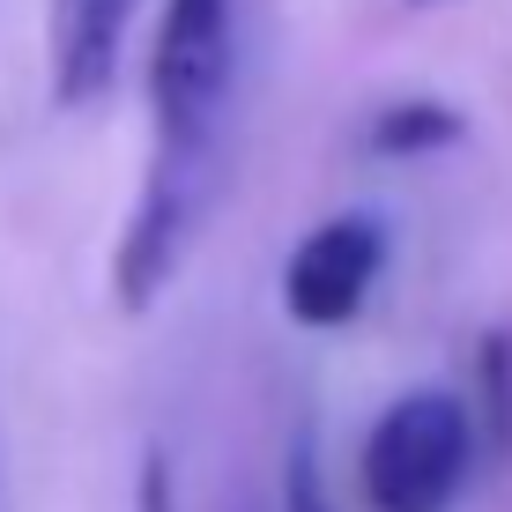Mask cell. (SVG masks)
Listing matches in <instances>:
<instances>
[{"label": "cell", "instance_id": "5", "mask_svg": "<svg viewBox=\"0 0 512 512\" xmlns=\"http://www.w3.org/2000/svg\"><path fill=\"white\" fill-rule=\"evenodd\" d=\"M461 141V112L453 104H438V97H401V104H386V112H372V134H364V149L372 156H438V149H453Z\"/></svg>", "mask_w": 512, "mask_h": 512}, {"label": "cell", "instance_id": "1", "mask_svg": "<svg viewBox=\"0 0 512 512\" xmlns=\"http://www.w3.org/2000/svg\"><path fill=\"white\" fill-rule=\"evenodd\" d=\"M231 82H238V0H164L149 52V171L223 186Z\"/></svg>", "mask_w": 512, "mask_h": 512}, {"label": "cell", "instance_id": "2", "mask_svg": "<svg viewBox=\"0 0 512 512\" xmlns=\"http://www.w3.org/2000/svg\"><path fill=\"white\" fill-rule=\"evenodd\" d=\"M475 468V409L446 386H416L372 423L357 483L372 512H446Z\"/></svg>", "mask_w": 512, "mask_h": 512}, {"label": "cell", "instance_id": "4", "mask_svg": "<svg viewBox=\"0 0 512 512\" xmlns=\"http://www.w3.org/2000/svg\"><path fill=\"white\" fill-rule=\"evenodd\" d=\"M134 8L141 0H52L45 67H52V104H60V112H82V104H97L112 90Z\"/></svg>", "mask_w": 512, "mask_h": 512}, {"label": "cell", "instance_id": "3", "mask_svg": "<svg viewBox=\"0 0 512 512\" xmlns=\"http://www.w3.org/2000/svg\"><path fill=\"white\" fill-rule=\"evenodd\" d=\"M379 268H386V223L364 216V208L357 216H327L282 260V312L312 334L349 327L364 312V297H372Z\"/></svg>", "mask_w": 512, "mask_h": 512}, {"label": "cell", "instance_id": "7", "mask_svg": "<svg viewBox=\"0 0 512 512\" xmlns=\"http://www.w3.org/2000/svg\"><path fill=\"white\" fill-rule=\"evenodd\" d=\"M282 512H327V490H320V468H312V446H305V438H297L290 475H282Z\"/></svg>", "mask_w": 512, "mask_h": 512}, {"label": "cell", "instance_id": "6", "mask_svg": "<svg viewBox=\"0 0 512 512\" xmlns=\"http://www.w3.org/2000/svg\"><path fill=\"white\" fill-rule=\"evenodd\" d=\"M483 431L490 446H512V342L505 334H490L483 342Z\"/></svg>", "mask_w": 512, "mask_h": 512}, {"label": "cell", "instance_id": "8", "mask_svg": "<svg viewBox=\"0 0 512 512\" xmlns=\"http://www.w3.org/2000/svg\"><path fill=\"white\" fill-rule=\"evenodd\" d=\"M141 512H179V505H171V475H164V461L141 468Z\"/></svg>", "mask_w": 512, "mask_h": 512}]
</instances>
